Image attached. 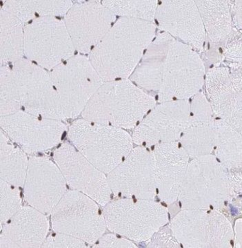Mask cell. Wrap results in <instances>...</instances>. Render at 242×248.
<instances>
[{
  "label": "cell",
  "instance_id": "cell-1",
  "mask_svg": "<svg viewBox=\"0 0 242 248\" xmlns=\"http://www.w3.org/2000/svg\"><path fill=\"white\" fill-rule=\"evenodd\" d=\"M205 77V65L197 52L163 32L147 49L131 79L141 88L157 93L162 103L195 96Z\"/></svg>",
  "mask_w": 242,
  "mask_h": 248
},
{
  "label": "cell",
  "instance_id": "cell-2",
  "mask_svg": "<svg viewBox=\"0 0 242 248\" xmlns=\"http://www.w3.org/2000/svg\"><path fill=\"white\" fill-rule=\"evenodd\" d=\"M155 33L153 22L121 17L89 58L104 82L127 79L140 63Z\"/></svg>",
  "mask_w": 242,
  "mask_h": 248
},
{
  "label": "cell",
  "instance_id": "cell-3",
  "mask_svg": "<svg viewBox=\"0 0 242 248\" xmlns=\"http://www.w3.org/2000/svg\"><path fill=\"white\" fill-rule=\"evenodd\" d=\"M156 105L153 96L127 79L104 82L82 113L86 120L122 129L136 128Z\"/></svg>",
  "mask_w": 242,
  "mask_h": 248
},
{
  "label": "cell",
  "instance_id": "cell-4",
  "mask_svg": "<svg viewBox=\"0 0 242 248\" xmlns=\"http://www.w3.org/2000/svg\"><path fill=\"white\" fill-rule=\"evenodd\" d=\"M69 139L93 166L108 174L133 150L131 135L122 128L78 119L70 125Z\"/></svg>",
  "mask_w": 242,
  "mask_h": 248
},
{
  "label": "cell",
  "instance_id": "cell-5",
  "mask_svg": "<svg viewBox=\"0 0 242 248\" xmlns=\"http://www.w3.org/2000/svg\"><path fill=\"white\" fill-rule=\"evenodd\" d=\"M179 199L183 209L220 210L230 202L227 170L211 154L193 158Z\"/></svg>",
  "mask_w": 242,
  "mask_h": 248
},
{
  "label": "cell",
  "instance_id": "cell-6",
  "mask_svg": "<svg viewBox=\"0 0 242 248\" xmlns=\"http://www.w3.org/2000/svg\"><path fill=\"white\" fill-rule=\"evenodd\" d=\"M112 232L136 242L150 240L168 223V209L153 200L126 198L108 202L104 209Z\"/></svg>",
  "mask_w": 242,
  "mask_h": 248
},
{
  "label": "cell",
  "instance_id": "cell-7",
  "mask_svg": "<svg viewBox=\"0 0 242 248\" xmlns=\"http://www.w3.org/2000/svg\"><path fill=\"white\" fill-rule=\"evenodd\" d=\"M50 75L65 119H75L82 114L104 82L90 58L83 55L73 56L60 64Z\"/></svg>",
  "mask_w": 242,
  "mask_h": 248
},
{
  "label": "cell",
  "instance_id": "cell-8",
  "mask_svg": "<svg viewBox=\"0 0 242 248\" xmlns=\"http://www.w3.org/2000/svg\"><path fill=\"white\" fill-rule=\"evenodd\" d=\"M171 229L183 248L232 247L234 230L220 210L183 209L171 220Z\"/></svg>",
  "mask_w": 242,
  "mask_h": 248
},
{
  "label": "cell",
  "instance_id": "cell-9",
  "mask_svg": "<svg viewBox=\"0 0 242 248\" xmlns=\"http://www.w3.org/2000/svg\"><path fill=\"white\" fill-rule=\"evenodd\" d=\"M75 48L65 21L57 17H40L24 27V56L51 71L74 56Z\"/></svg>",
  "mask_w": 242,
  "mask_h": 248
},
{
  "label": "cell",
  "instance_id": "cell-10",
  "mask_svg": "<svg viewBox=\"0 0 242 248\" xmlns=\"http://www.w3.org/2000/svg\"><path fill=\"white\" fill-rule=\"evenodd\" d=\"M51 215L55 232L71 235L90 244H95L106 227L96 202L79 191L66 192Z\"/></svg>",
  "mask_w": 242,
  "mask_h": 248
},
{
  "label": "cell",
  "instance_id": "cell-11",
  "mask_svg": "<svg viewBox=\"0 0 242 248\" xmlns=\"http://www.w3.org/2000/svg\"><path fill=\"white\" fill-rule=\"evenodd\" d=\"M12 69L24 111L40 117L65 119L58 93L45 69L24 58L15 62Z\"/></svg>",
  "mask_w": 242,
  "mask_h": 248
},
{
  "label": "cell",
  "instance_id": "cell-12",
  "mask_svg": "<svg viewBox=\"0 0 242 248\" xmlns=\"http://www.w3.org/2000/svg\"><path fill=\"white\" fill-rule=\"evenodd\" d=\"M108 185L116 196L153 200L157 193L153 153L136 147L108 173Z\"/></svg>",
  "mask_w": 242,
  "mask_h": 248
},
{
  "label": "cell",
  "instance_id": "cell-13",
  "mask_svg": "<svg viewBox=\"0 0 242 248\" xmlns=\"http://www.w3.org/2000/svg\"><path fill=\"white\" fill-rule=\"evenodd\" d=\"M1 129L27 153L44 152L60 143L66 131L61 120L20 111L1 116Z\"/></svg>",
  "mask_w": 242,
  "mask_h": 248
},
{
  "label": "cell",
  "instance_id": "cell-14",
  "mask_svg": "<svg viewBox=\"0 0 242 248\" xmlns=\"http://www.w3.org/2000/svg\"><path fill=\"white\" fill-rule=\"evenodd\" d=\"M190 115L188 100L162 102L154 107L136 127L133 143L145 146L180 140Z\"/></svg>",
  "mask_w": 242,
  "mask_h": 248
},
{
  "label": "cell",
  "instance_id": "cell-15",
  "mask_svg": "<svg viewBox=\"0 0 242 248\" xmlns=\"http://www.w3.org/2000/svg\"><path fill=\"white\" fill-rule=\"evenodd\" d=\"M116 15L100 1H79L65 16L75 50L90 54L111 28Z\"/></svg>",
  "mask_w": 242,
  "mask_h": 248
},
{
  "label": "cell",
  "instance_id": "cell-16",
  "mask_svg": "<svg viewBox=\"0 0 242 248\" xmlns=\"http://www.w3.org/2000/svg\"><path fill=\"white\" fill-rule=\"evenodd\" d=\"M54 160L73 189L102 206L109 202L111 191L105 173L93 166L73 145L65 143L60 145L55 151Z\"/></svg>",
  "mask_w": 242,
  "mask_h": 248
},
{
  "label": "cell",
  "instance_id": "cell-17",
  "mask_svg": "<svg viewBox=\"0 0 242 248\" xmlns=\"http://www.w3.org/2000/svg\"><path fill=\"white\" fill-rule=\"evenodd\" d=\"M66 192V180L58 165L47 157L29 159L24 183V196L29 204L49 215Z\"/></svg>",
  "mask_w": 242,
  "mask_h": 248
},
{
  "label": "cell",
  "instance_id": "cell-18",
  "mask_svg": "<svg viewBox=\"0 0 242 248\" xmlns=\"http://www.w3.org/2000/svg\"><path fill=\"white\" fill-rule=\"evenodd\" d=\"M155 19L165 33L196 51H203L206 33L195 1H162Z\"/></svg>",
  "mask_w": 242,
  "mask_h": 248
},
{
  "label": "cell",
  "instance_id": "cell-19",
  "mask_svg": "<svg viewBox=\"0 0 242 248\" xmlns=\"http://www.w3.org/2000/svg\"><path fill=\"white\" fill-rule=\"evenodd\" d=\"M153 155L159 199L167 204L174 203L179 199L189 156L177 141L155 145Z\"/></svg>",
  "mask_w": 242,
  "mask_h": 248
},
{
  "label": "cell",
  "instance_id": "cell-20",
  "mask_svg": "<svg viewBox=\"0 0 242 248\" xmlns=\"http://www.w3.org/2000/svg\"><path fill=\"white\" fill-rule=\"evenodd\" d=\"M205 82L212 112L242 134V93L233 85L229 68L212 67L206 73Z\"/></svg>",
  "mask_w": 242,
  "mask_h": 248
},
{
  "label": "cell",
  "instance_id": "cell-21",
  "mask_svg": "<svg viewBox=\"0 0 242 248\" xmlns=\"http://www.w3.org/2000/svg\"><path fill=\"white\" fill-rule=\"evenodd\" d=\"M213 112L203 93L194 96L190 104L188 124L180 139L182 147L189 156L196 158L211 154L214 148Z\"/></svg>",
  "mask_w": 242,
  "mask_h": 248
},
{
  "label": "cell",
  "instance_id": "cell-22",
  "mask_svg": "<svg viewBox=\"0 0 242 248\" xmlns=\"http://www.w3.org/2000/svg\"><path fill=\"white\" fill-rule=\"evenodd\" d=\"M1 228L0 248H41L49 224L45 214L33 207H21Z\"/></svg>",
  "mask_w": 242,
  "mask_h": 248
},
{
  "label": "cell",
  "instance_id": "cell-23",
  "mask_svg": "<svg viewBox=\"0 0 242 248\" xmlns=\"http://www.w3.org/2000/svg\"><path fill=\"white\" fill-rule=\"evenodd\" d=\"M205 33L214 44H223L234 30L229 1H195Z\"/></svg>",
  "mask_w": 242,
  "mask_h": 248
},
{
  "label": "cell",
  "instance_id": "cell-24",
  "mask_svg": "<svg viewBox=\"0 0 242 248\" xmlns=\"http://www.w3.org/2000/svg\"><path fill=\"white\" fill-rule=\"evenodd\" d=\"M214 148L219 162L227 170L241 169L242 134L221 119L214 122Z\"/></svg>",
  "mask_w": 242,
  "mask_h": 248
},
{
  "label": "cell",
  "instance_id": "cell-25",
  "mask_svg": "<svg viewBox=\"0 0 242 248\" xmlns=\"http://www.w3.org/2000/svg\"><path fill=\"white\" fill-rule=\"evenodd\" d=\"M73 5L72 1L12 0L4 1L1 9L17 17L25 25L40 17L65 16Z\"/></svg>",
  "mask_w": 242,
  "mask_h": 248
},
{
  "label": "cell",
  "instance_id": "cell-26",
  "mask_svg": "<svg viewBox=\"0 0 242 248\" xmlns=\"http://www.w3.org/2000/svg\"><path fill=\"white\" fill-rule=\"evenodd\" d=\"M24 25L17 17L1 9V65L17 62L24 56Z\"/></svg>",
  "mask_w": 242,
  "mask_h": 248
},
{
  "label": "cell",
  "instance_id": "cell-27",
  "mask_svg": "<svg viewBox=\"0 0 242 248\" xmlns=\"http://www.w3.org/2000/svg\"><path fill=\"white\" fill-rule=\"evenodd\" d=\"M1 180L16 186H24L29 160L25 151L11 143L1 131Z\"/></svg>",
  "mask_w": 242,
  "mask_h": 248
},
{
  "label": "cell",
  "instance_id": "cell-28",
  "mask_svg": "<svg viewBox=\"0 0 242 248\" xmlns=\"http://www.w3.org/2000/svg\"><path fill=\"white\" fill-rule=\"evenodd\" d=\"M102 4L115 15L122 18L153 22L158 7L157 1H103Z\"/></svg>",
  "mask_w": 242,
  "mask_h": 248
},
{
  "label": "cell",
  "instance_id": "cell-29",
  "mask_svg": "<svg viewBox=\"0 0 242 248\" xmlns=\"http://www.w3.org/2000/svg\"><path fill=\"white\" fill-rule=\"evenodd\" d=\"M19 93L12 67H1V116L21 111Z\"/></svg>",
  "mask_w": 242,
  "mask_h": 248
},
{
  "label": "cell",
  "instance_id": "cell-30",
  "mask_svg": "<svg viewBox=\"0 0 242 248\" xmlns=\"http://www.w3.org/2000/svg\"><path fill=\"white\" fill-rule=\"evenodd\" d=\"M21 209V198L18 186L1 180V226Z\"/></svg>",
  "mask_w": 242,
  "mask_h": 248
},
{
  "label": "cell",
  "instance_id": "cell-31",
  "mask_svg": "<svg viewBox=\"0 0 242 248\" xmlns=\"http://www.w3.org/2000/svg\"><path fill=\"white\" fill-rule=\"evenodd\" d=\"M221 57L229 63H242V36L234 29L229 38L223 44Z\"/></svg>",
  "mask_w": 242,
  "mask_h": 248
},
{
  "label": "cell",
  "instance_id": "cell-32",
  "mask_svg": "<svg viewBox=\"0 0 242 248\" xmlns=\"http://www.w3.org/2000/svg\"><path fill=\"white\" fill-rule=\"evenodd\" d=\"M85 242L80 239L75 238L62 232H56V234L47 237L41 248H86Z\"/></svg>",
  "mask_w": 242,
  "mask_h": 248
},
{
  "label": "cell",
  "instance_id": "cell-33",
  "mask_svg": "<svg viewBox=\"0 0 242 248\" xmlns=\"http://www.w3.org/2000/svg\"><path fill=\"white\" fill-rule=\"evenodd\" d=\"M150 241L149 248H178L179 246V242L173 235L171 228L159 230Z\"/></svg>",
  "mask_w": 242,
  "mask_h": 248
},
{
  "label": "cell",
  "instance_id": "cell-34",
  "mask_svg": "<svg viewBox=\"0 0 242 248\" xmlns=\"http://www.w3.org/2000/svg\"><path fill=\"white\" fill-rule=\"evenodd\" d=\"M93 248H137V246L128 239L119 238L115 235L108 234L102 235Z\"/></svg>",
  "mask_w": 242,
  "mask_h": 248
},
{
  "label": "cell",
  "instance_id": "cell-35",
  "mask_svg": "<svg viewBox=\"0 0 242 248\" xmlns=\"http://www.w3.org/2000/svg\"><path fill=\"white\" fill-rule=\"evenodd\" d=\"M227 176L231 203L242 194L241 169L227 170Z\"/></svg>",
  "mask_w": 242,
  "mask_h": 248
},
{
  "label": "cell",
  "instance_id": "cell-36",
  "mask_svg": "<svg viewBox=\"0 0 242 248\" xmlns=\"http://www.w3.org/2000/svg\"><path fill=\"white\" fill-rule=\"evenodd\" d=\"M242 1H229L230 7L231 16L234 28L237 30L242 29Z\"/></svg>",
  "mask_w": 242,
  "mask_h": 248
},
{
  "label": "cell",
  "instance_id": "cell-37",
  "mask_svg": "<svg viewBox=\"0 0 242 248\" xmlns=\"http://www.w3.org/2000/svg\"><path fill=\"white\" fill-rule=\"evenodd\" d=\"M242 219L236 220L234 225V247L236 248H242Z\"/></svg>",
  "mask_w": 242,
  "mask_h": 248
}]
</instances>
